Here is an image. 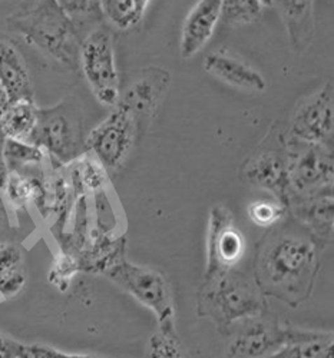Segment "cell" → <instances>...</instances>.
<instances>
[{
    "instance_id": "1",
    "label": "cell",
    "mask_w": 334,
    "mask_h": 358,
    "mask_svg": "<svg viewBox=\"0 0 334 358\" xmlns=\"http://www.w3.org/2000/svg\"><path fill=\"white\" fill-rule=\"evenodd\" d=\"M321 244L297 222L267 234L254 261V281L263 295L291 308L305 304L320 271Z\"/></svg>"
},
{
    "instance_id": "2",
    "label": "cell",
    "mask_w": 334,
    "mask_h": 358,
    "mask_svg": "<svg viewBox=\"0 0 334 358\" xmlns=\"http://www.w3.org/2000/svg\"><path fill=\"white\" fill-rule=\"evenodd\" d=\"M6 27L71 71L79 68L83 36L57 2H25L6 17Z\"/></svg>"
},
{
    "instance_id": "3",
    "label": "cell",
    "mask_w": 334,
    "mask_h": 358,
    "mask_svg": "<svg viewBox=\"0 0 334 358\" xmlns=\"http://www.w3.org/2000/svg\"><path fill=\"white\" fill-rule=\"evenodd\" d=\"M197 314L211 320L218 334L228 337L235 324L267 314V303L254 278L234 268L202 281Z\"/></svg>"
},
{
    "instance_id": "4",
    "label": "cell",
    "mask_w": 334,
    "mask_h": 358,
    "mask_svg": "<svg viewBox=\"0 0 334 358\" xmlns=\"http://www.w3.org/2000/svg\"><path fill=\"white\" fill-rule=\"evenodd\" d=\"M106 275L155 314L160 333L178 336L171 288L167 278L160 271L123 259L111 265L106 270Z\"/></svg>"
},
{
    "instance_id": "5",
    "label": "cell",
    "mask_w": 334,
    "mask_h": 358,
    "mask_svg": "<svg viewBox=\"0 0 334 358\" xmlns=\"http://www.w3.org/2000/svg\"><path fill=\"white\" fill-rule=\"evenodd\" d=\"M333 336L328 331L302 330L280 324L276 320L261 317L242 321L234 333H230L227 347L228 358H264L283 347L321 340Z\"/></svg>"
},
{
    "instance_id": "6",
    "label": "cell",
    "mask_w": 334,
    "mask_h": 358,
    "mask_svg": "<svg viewBox=\"0 0 334 358\" xmlns=\"http://www.w3.org/2000/svg\"><path fill=\"white\" fill-rule=\"evenodd\" d=\"M29 143L41 148L59 164L81 158L86 146L79 108L71 101H64L52 108L39 109L36 128Z\"/></svg>"
},
{
    "instance_id": "7",
    "label": "cell",
    "mask_w": 334,
    "mask_h": 358,
    "mask_svg": "<svg viewBox=\"0 0 334 358\" xmlns=\"http://www.w3.org/2000/svg\"><path fill=\"white\" fill-rule=\"evenodd\" d=\"M290 198H307L333 189V149L286 135ZM288 205V203H287Z\"/></svg>"
},
{
    "instance_id": "8",
    "label": "cell",
    "mask_w": 334,
    "mask_h": 358,
    "mask_svg": "<svg viewBox=\"0 0 334 358\" xmlns=\"http://www.w3.org/2000/svg\"><path fill=\"white\" fill-rule=\"evenodd\" d=\"M79 68L98 102L115 108L119 103V73L112 35L105 27L89 32L81 45Z\"/></svg>"
},
{
    "instance_id": "9",
    "label": "cell",
    "mask_w": 334,
    "mask_h": 358,
    "mask_svg": "<svg viewBox=\"0 0 334 358\" xmlns=\"http://www.w3.org/2000/svg\"><path fill=\"white\" fill-rule=\"evenodd\" d=\"M241 178L251 187L274 195L286 206L290 198L286 135L271 131L257 151L241 166Z\"/></svg>"
},
{
    "instance_id": "10",
    "label": "cell",
    "mask_w": 334,
    "mask_h": 358,
    "mask_svg": "<svg viewBox=\"0 0 334 358\" xmlns=\"http://www.w3.org/2000/svg\"><path fill=\"white\" fill-rule=\"evenodd\" d=\"M137 128L135 115L123 105H116L105 121L86 136V152L92 154L104 169H118L132 151Z\"/></svg>"
},
{
    "instance_id": "11",
    "label": "cell",
    "mask_w": 334,
    "mask_h": 358,
    "mask_svg": "<svg viewBox=\"0 0 334 358\" xmlns=\"http://www.w3.org/2000/svg\"><path fill=\"white\" fill-rule=\"evenodd\" d=\"M244 252L246 238L235 225L231 211L221 205L212 208L208 222L204 280L234 270Z\"/></svg>"
},
{
    "instance_id": "12",
    "label": "cell",
    "mask_w": 334,
    "mask_h": 358,
    "mask_svg": "<svg viewBox=\"0 0 334 358\" xmlns=\"http://www.w3.org/2000/svg\"><path fill=\"white\" fill-rule=\"evenodd\" d=\"M334 134V86L328 80L317 92L302 99L293 116L288 135L301 142L333 149Z\"/></svg>"
},
{
    "instance_id": "13",
    "label": "cell",
    "mask_w": 334,
    "mask_h": 358,
    "mask_svg": "<svg viewBox=\"0 0 334 358\" xmlns=\"http://www.w3.org/2000/svg\"><path fill=\"white\" fill-rule=\"evenodd\" d=\"M171 85L169 72L160 66L139 71L120 94L119 103L131 110L135 117H154Z\"/></svg>"
},
{
    "instance_id": "14",
    "label": "cell",
    "mask_w": 334,
    "mask_h": 358,
    "mask_svg": "<svg viewBox=\"0 0 334 358\" xmlns=\"http://www.w3.org/2000/svg\"><path fill=\"white\" fill-rule=\"evenodd\" d=\"M221 5L220 0H201L194 5L181 31L179 55L182 61L197 56L211 41L221 20Z\"/></svg>"
},
{
    "instance_id": "15",
    "label": "cell",
    "mask_w": 334,
    "mask_h": 358,
    "mask_svg": "<svg viewBox=\"0 0 334 358\" xmlns=\"http://www.w3.org/2000/svg\"><path fill=\"white\" fill-rule=\"evenodd\" d=\"M202 68L208 75L241 91L260 94L268 86L265 78L257 69L223 50L207 55Z\"/></svg>"
},
{
    "instance_id": "16",
    "label": "cell",
    "mask_w": 334,
    "mask_h": 358,
    "mask_svg": "<svg viewBox=\"0 0 334 358\" xmlns=\"http://www.w3.org/2000/svg\"><path fill=\"white\" fill-rule=\"evenodd\" d=\"M293 218L321 243L333 236V189L288 202Z\"/></svg>"
},
{
    "instance_id": "17",
    "label": "cell",
    "mask_w": 334,
    "mask_h": 358,
    "mask_svg": "<svg viewBox=\"0 0 334 358\" xmlns=\"http://www.w3.org/2000/svg\"><path fill=\"white\" fill-rule=\"evenodd\" d=\"M0 85L11 103L34 101V83L25 57L13 42L0 38Z\"/></svg>"
},
{
    "instance_id": "18",
    "label": "cell",
    "mask_w": 334,
    "mask_h": 358,
    "mask_svg": "<svg viewBox=\"0 0 334 358\" xmlns=\"http://www.w3.org/2000/svg\"><path fill=\"white\" fill-rule=\"evenodd\" d=\"M279 12L287 29L291 48L295 53H305L313 43L316 34V22H314V5L313 2H271Z\"/></svg>"
},
{
    "instance_id": "19",
    "label": "cell",
    "mask_w": 334,
    "mask_h": 358,
    "mask_svg": "<svg viewBox=\"0 0 334 358\" xmlns=\"http://www.w3.org/2000/svg\"><path fill=\"white\" fill-rule=\"evenodd\" d=\"M39 108L34 101L12 102L0 124L4 138L29 142L36 128Z\"/></svg>"
},
{
    "instance_id": "20",
    "label": "cell",
    "mask_w": 334,
    "mask_h": 358,
    "mask_svg": "<svg viewBox=\"0 0 334 358\" xmlns=\"http://www.w3.org/2000/svg\"><path fill=\"white\" fill-rule=\"evenodd\" d=\"M26 284L23 255L13 244L0 247V295L13 296Z\"/></svg>"
},
{
    "instance_id": "21",
    "label": "cell",
    "mask_w": 334,
    "mask_h": 358,
    "mask_svg": "<svg viewBox=\"0 0 334 358\" xmlns=\"http://www.w3.org/2000/svg\"><path fill=\"white\" fill-rule=\"evenodd\" d=\"M149 3L148 0H104L101 10L111 26L127 32L142 22Z\"/></svg>"
},
{
    "instance_id": "22",
    "label": "cell",
    "mask_w": 334,
    "mask_h": 358,
    "mask_svg": "<svg viewBox=\"0 0 334 358\" xmlns=\"http://www.w3.org/2000/svg\"><path fill=\"white\" fill-rule=\"evenodd\" d=\"M4 155L9 172L22 173L27 168L39 166L45 158V152L34 143L4 139Z\"/></svg>"
},
{
    "instance_id": "23",
    "label": "cell",
    "mask_w": 334,
    "mask_h": 358,
    "mask_svg": "<svg viewBox=\"0 0 334 358\" xmlns=\"http://www.w3.org/2000/svg\"><path fill=\"white\" fill-rule=\"evenodd\" d=\"M264 6L261 0H225L221 5V20L231 27L253 24L263 17Z\"/></svg>"
},
{
    "instance_id": "24",
    "label": "cell",
    "mask_w": 334,
    "mask_h": 358,
    "mask_svg": "<svg viewBox=\"0 0 334 358\" xmlns=\"http://www.w3.org/2000/svg\"><path fill=\"white\" fill-rule=\"evenodd\" d=\"M60 9L68 16V19L78 29V32L82 35V29L85 26H90L99 23L102 20L101 2H79V0H62L57 2ZM83 36V35H82ZM85 39V38H83Z\"/></svg>"
},
{
    "instance_id": "25",
    "label": "cell",
    "mask_w": 334,
    "mask_h": 358,
    "mask_svg": "<svg viewBox=\"0 0 334 358\" xmlns=\"http://www.w3.org/2000/svg\"><path fill=\"white\" fill-rule=\"evenodd\" d=\"M333 336L280 348L264 358H333Z\"/></svg>"
},
{
    "instance_id": "26",
    "label": "cell",
    "mask_w": 334,
    "mask_h": 358,
    "mask_svg": "<svg viewBox=\"0 0 334 358\" xmlns=\"http://www.w3.org/2000/svg\"><path fill=\"white\" fill-rule=\"evenodd\" d=\"M286 213H287L286 206L277 201L272 202V201L261 199L250 203L247 208V214L250 220L256 225L263 228H268L279 224L284 218Z\"/></svg>"
},
{
    "instance_id": "27",
    "label": "cell",
    "mask_w": 334,
    "mask_h": 358,
    "mask_svg": "<svg viewBox=\"0 0 334 358\" xmlns=\"http://www.w3.org/2000/svg\"><path fill=\"white\" fill-rule=\"evenodd\" d=\"M146 358H188L178 336L157 333L149 338Z\"/></svg>"
},
{
    "instance_id": "28",
    "label": "cell",
    "mask_w": 334,
    "mask_h": 358,
    "mask_svg": "<svg viewBox=\"0 0 334 358\" xmlns=\"http://www.w3.org/2000/svg\"><path fill=\"white\" fill-rule=\"evenodd\" d=\"M5 191L9 201L16 206H23L30 198L36 194V182L32 178L22 173L9 172Z\"/></svg>"
},
{
    "instance_id": "29",
    "label": "cell",
    "mask_w": 334,
    "mask_h": 358,
    "mask_svg": "<svg viewBox=\"0 0 334 358\" xmlns=\"http://www.w3.org/2000/svg\"><path fill=\"white\" fill-rule=\"evenodd\" d=\"M29 350V357L30 358H102L97 355H90V354H69L55 350L52 347L46 345H39V344H32L27 345Z\"/></svg>"
},
{
    "instance_id": "30",
    "label": "cell",
    "mask_w": 334,
    "mask_h": 358,
    "mask_svg": "<svg viewBox=\"0 0 334 358\" xmlns=\"http://www.w3.org/2000/svg\"><path fill=\"white\" fill-rule=\"evenodd\" d=\"M82 178L88 187L98 188L104 182V168L102 165L94 158L86 159L82 166Z\"/></svg>"
},
{
    "instance_id": "31",
    "label": "cell",
    "mask_w": 334,
    "mask_h": 358,
    "mask_svg": "<svg viewBox=\"0 0 334 358\" xmlns=\"http://www.w3.org/2000/svg\"><path fill=\"white\" fill-rule=\"evenodd\" d=\"M0 358H30L27 345L0 334Z\"/></svg>"
},
{
    "instance_id": "32",
    "label": "cell",
    "mask_w": 334,
    "mask_h": 358,
    "mask_svg": "<svg viewBox=\"0 0 334 358\" xmlns=\"http://www.w3.org/2000/svg\"><path fill=\"white\" fill-rule=\"evenodd\" d=\"M4 136L0 134V189L5 188L6 179L9 175L8 166H6V161H5V155H4Z\"/></svg>"
},
{
    "instance_id": "33",
    "label": "cell",
    "mask_w": 334,
    "mask_h": 358,
    "mask_svg": "<svg viewBox=\"0 0 334 358\" xmlns=\"http://www.w3.org/2000/svg\"><path fill=\"white\" fill-rule=\"evenodd\" d=\"M9 105H11V101H9L8 95H6V92L4 91L2 85H0V124H2V119H4Z\"/></svg>"
}]
</instances>
